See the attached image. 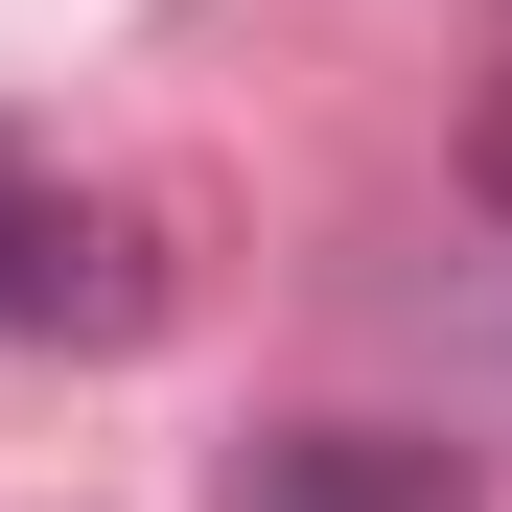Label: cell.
<instances>
[{
    "label": "cell",
    "instance_id": "obj_1",
    "mask_svg": "<svg viewBox=\"0 0 512 512\" xmlns=\"http://www.w3.org/2000/svg\"><path fill=\"white\" fill-rule=\"evenodd\" d=\"M0 326H24V350H140V326H163L140 210H70L47 163H0Z\"/></svg>",
    "mask_w": 512,
    "mask_h": 512
},
{
    "label": "cell",
    "instance_id": "obj_3",
    "mask_svg": "<svg viewBox=\"0 0 512 512\" xmlns=\"http://www.w3.org/2000/svg\"><path fill=\"white\" fill-rule=\"evenodd\" d=\"M466 210L512 233V47H489V94H466Z\"/></svg>",
    "mask_w": 512,
    "mask_h": 512
},
{
    "label": "cell",
    "instance_id": "obj_2",
    "mask_svg": "<svg viewBox=\"0 0 512 512\" xmlns=\"http://www.w3.org/2000/svg\"><path fill=\"white\" fill-rule=\"evenodd\" d=\"M233 512H489V466L396 443V419H280V443H233Z\"/></svg>",
    "mask_w": 512,
    "mask_h": 512
}]
</instances>
